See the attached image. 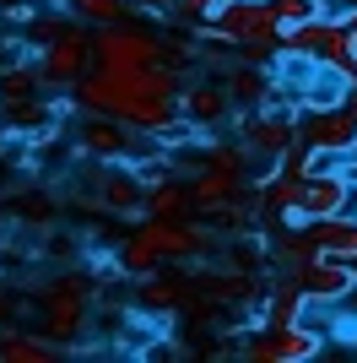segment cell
Listing matches in <instances>:
<instances>
[{
	"instance_id": "20",
	"label": "cell",
	"mask_w": 357,
	"mask_h": 363,
	"mask_svg": "<svg viewBox=\"0 0 357 363\" xmlns=\"http://www.w3.org/2000/svg\"><path fill=\"white\" fill-rule=\"evenodd\" d=\"M71 11L92 28H103V22H119L125 16V0H71Z\"/></svg>"
},
{
	"instance_id": "3",
	"label": "cell",
	"mask_w": 357,
	"mask_h": 363,
	"mask_svg": "<svg viewBox=\"0 0 357 363\" xmlns=\"http://www.w3.org/2000/svg\"><path fill=\"white\" fill-rule=\"evenodd\" d=\"M33 65H38V82L49 92H71L81 82V71L92 65V33L87 28H55L49 44L33 55Z\"/></svg>"
},
{
	"instance_id": "23",
	"label": "cell",
	"mask_w": 357,
	"mask_h": 363,
	"mask_svg": "<svg viewBox=\"0 0 357 363\" xmlns=\"http://www.w3.org/2000/svg\"><path fill=\"white\" fill-rule=\"evenodd\" d=\"M336 174H341V179H346V190L357 196V147H352V152H341V168H336Z\"/></svg>"
},
{
	"instance_id": "17",
	"label": "cell",
	"mask_w": 357,
	"mask_h": 363,
	"mask_svg": "<svg viewBox=\"0 0 357 363\" xmlns=\"http://www.w3.org/2000/svg\"><path fill=\"white\" fill-rule=\"evenodd\" d=\"M303 315H309V303H303V293H298L293 277H287V282H276V288H271L266 320H254V331H260V325H287V320H303Z\"/></svg>"
},
{
	"instance_id": "12",
	"label": "cell",
	"mask_w": 357,
	"mask_h": 363,
	"mask_svg": "<svg viewBox=\"0 0 357 363\" xmlns=\"http://www.w3.org/2000/svg\"><path fill=\"white\" fill-rule=\"evenodd\" d=\"M60 342H49L44 331H16V325H0V363H55L60 358Z\"/></svg>"
},
{
	"instance_id": "13",
	"label": "cell",
	"mask_w": 357,
	"mask_h": 363,
	"mask_svg": "<svg viewBox=\"0 0 357 363\" xmlns=\"http://www.w3.org/2000/svg\"><path fill=\"white\" fill-rule=\"evenodd\" d=\"M238 184H244V174H222V168H206V163H200V174H195L184 190H190V206H195V212H217V206H227V201L238 196Z\"/></svg>"
},
{
	"instance_id": "8",
	"label": "cell",
	"mask_w": 357,
	"mask_h": 363,
	"mask_svg": "<svg viewBox=\"0 0 357 363\" xmlns=\"http://www.w3.org/2000/svg\"><path fill=\"white\" fill-rule=\"evenodd\" d=\"M298 212L309 217V223H325V217H336V212H352V190H346V179L336 174V168L303 174V184H298Z\"/></svg>"
},
{
	"instance_id": "5",
	"label": "cell",
	"mask_w": 357,
	"mask_h": 363,
	"mask_svg": "<svg viewBox=\"0 0 357 363\" xmlns=\"http://www.w3.org/2000/svg\"><path fill=\"white\" fill-rule=\"evenodd\" d=\"M92 55L98 65H152L163 60V33L135 28V22H103L92 28Z\"/></svg>"
},
{
	"instance_id": "14",
	"label": "cell",
	"mask_w": 357,
	"mask_h": 363,
	"mask_svg": "<svg viewBox=\"0 0 357 363\" xmlns=\"http://www.w3.org/2000/svg\"><path fill=\"white\" fill-rule=\"evenodd\" d=\"M222 87H227V98L233 104H244V108H266V98H271V71L266 65H233V71L222 76Z\"/></svg>"
},
{
	"instance_id": "21",
	"label": "cell",
	"mask_w": 357,
	"mask_h": 363,
	"mask_svg": "<svg viewBox=\"0 0 357 363\" xmlns=\"http://www.w3.org/2000/svg\"><path fill=\"white\" fill-rule=\"evenodd\" d=\"M336 315L325 320V342H341V347H357V309H341V303H330Z\"/></svg>"
},
{
	"instance_id": "19",
	"label": "cell",
	"mask_w": 357,
	"mask_h": 363,
	"mask_svg": "<svg viewBox=\"0 0 357 363\" xmlns=\"http://www.w3.org/2000/svg\"><path fill=\"white\" fill-rule=\"evenodd\" d=\"M271 16H276V28L282 22H314V16H330L336 11V0H266Z\"/></svg>"
},
{
	"instance_id": "1",
	"label": "cell",
	"mask_w": 357,
	"mask_h": 363,
	"mask_svg": "<svg viewBox=\"0 0 357 363\" xmlns=\"http://www.w3.org/2000/svg\"><path fill=\"white\" fill-rule=\"evenodd\" d=\"M33 298H38V325H44L49 342H60L65 352L81 347V331L92 325V298H98V288H92L87 277L60 272L55 282H44Z\"/></svg>"
},
{
	"instance_id": "2",
	"label": "cell",
	"mask_w": 357,
	"mask_h": 363,
	"mask_svg": "<svg viewBox=\"0 0 357 363\" xmlns=\"http://www.w3.org/2000/svg\"><path fill=\"white\" fill-rule=\"evenodd\" d=\"M195 33H200V44L244 49V44H260V38H276V16H271L266 0H227Z\"/></svg>"
},
{
	"instance_id": "16",
	"label": "cell",
	"mask_w": 357,
	"mask_h": 363,
	"mask_svg": "<svg viewBox=\"0 0 357 363\" xmlns=\"http://www.w3.org/2000/svg\"><path fill=\"white\" fill-rule=\"evenodd\" d=\"M314 60H319V65H336V71H341L346 60H357V38L346 33L341 16H325V33H319V49H314Z\"/></svg>"
},
{
	"instance_id": "4",
	"label": "cell",
	"mask_w": 357,
	"mask_h": 363,
	"mask_svg": "<svg viewBox=\"0 0 357 363\" xmlns=\"http://www.w3.org/2000/svg\"><path fill=\"white\" fill-rule=\"evenodd\" d=\"M293 288L303 293L309 309H330V303H346L357 293V266L352 260H330V255H303L293 266Z\"/></svg>"
},
{
	"instance_id": "22",
	"label": "cell",
	"mask_w": 357,
	"mask_h": 363,
	"mask_svg": "<svg viewBox=\"0 0 357 363\" xmlns=\"http://www.w3.org/2000/svg\"><path fill=\"white\" fill-rule=\"evenodd\" d=\"M254 266H260V250H254V244H238V250H233V272H238V277H249Z\"/></svg>"
},
{
	"instance_id": "11",
	"label": "cell",
	"mask_w": 357,
	"mask_h": 363,
	"mask_svg": "<svg viewBox=\"0 0 357 363\" xmlns=\"http://www.w3.org/2000/svg\"><path fill=\"white\" fill-rule=\"evenodd\" d=\"M309 244H314V255L352 260V266H357V206H352V212L325 217V223H309Z\"/></svg>"
},
{
	"instance_id": "9",
	"label": "cell",
	"mask_w": 357,
	"mask_h": 363,
	"mask_svg": "<svg viewBox=\"0 0 357 363\" xmlns=\"http://www.w3.org/2000/svg\"><path fill=\"white\" fill-rule=\"evenodd\" d=\"M178 114L184 120H195L200 130H211V125H222L227 114H233V98H227L222 82H195V87H178Z\"/></svg>"
},
{
	"instance_id": "10",
	"label": "cell",
	"mask_w": 357,
	"mask_h": 363,
	"mask_svg": "<svg viewBox=\"0 0 357 363\" xmlns=\"http://www.w3.org/2000/svg\"><path fill=\"white\" fill-rule=\"evenodd\" d=\"M346 104V76L336 65H309V76L298 82V108L303 114H325V108H341Z\"/></svg>"
},
{
	"instance_id": "7",
	"label": "cell",
	"mask_w": 357,
	"mask_h": 363,
	"mask_svg": "<svg viewBox=\"0 0 357 363\" xmlns=\"http://www.w3.org/2000/svg\"><path fill=\"white\" fill-rule=\"evenodd\" d=\"M130 125L114 120V114H87V120L76 125V152L87 157V163H119V157H130Z\"/></svg>"
},
{
	"instance_id": "18",
	"label": "cell",
	"mask_w": 357,
	"mask_h": 363,
	"mask_svg": "<svg viewBox=\"0 0 357 363\" xmlns=\"http://www.w3.org/2000/svg\"><path fill=\"white\" fill-rule=\"evenodd\" d=\"M319 33H325V16H314V22H282V28H276V44H282L287 55H303V60H314Z\"/></svg>"
},
{
	"instance_id": "6",
	"label": "cell",
	"mask_w": 357,
	"mask_h": 363,
	"mask_svg": "<svg viewBox=\"0 0 357 363\" xmlns=\"http://www.w3.org/2000/svg\"><path fill=\"white\" fill-rule=\"evenodd\" d=\"M108 217H141V196H147V184L135 179V168L119 157V163H98L92 168V190H87Z\"/></svg>"
},
{
	"instance_id": "15",
	"label": "cell",
	"mask_w": 357,
	"mask_h": 363,
	"mask_svg": "<svg viewBox=\"0 0 357 363\" xmlns=\"http://www.w3.org/2000/svg\"><path fill=\"white\" fill-rule=\"evenodd\" d=\"M195 206H190V190L168 174V179H157V184H147V196H141V217H190Z\"/></svg>"
}]
</instances>
